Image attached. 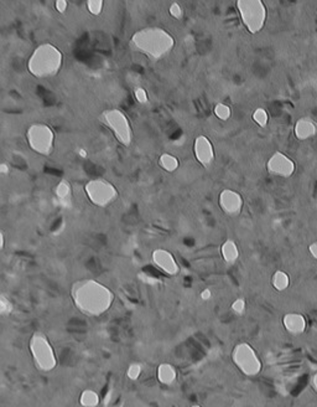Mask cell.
Listing matches in <instances>:
<instances>
[{
	"label": "cell",
	"instance_id": "6da1fadb",
	"mask_svg": "<svg viewBox=\"0 0 317 407\" xmlns=\"http://www.w3.org/2000/svg\"><path fill=\"white\" fill-rule=\"evenodd\" d=\"M71 297L73 303L88 317H99L112 307L113 292L107 286L96 280H81L72 284Z\"/></svg>",
	"mask_w": 317,
	"mask_h": 407
},
{
	"label": "cell",
	"instance_id": "7a4b0ae2",
	"mask_svg": "<svg viewBox=\"0 0 317 407\" xmlns=\"http://www.w3.org/2000/svg\"><path fill=\"white\" fill-rule=\"evenodd\" d=\"M129 46L131 50L141 53L151 61H160L174 50L175 39L162 28L148 26L131 35Z\"/></svg>",
	"mask_w": 317,
	"mask_h": 407
},
{
	"label": "cell",
	"instance_id": "3957f363",
	"mask_svg": "<svg viewBox=\"0 0 317 407\" xmlns=\"http://www.w3.org/2000/svg\"><path fill=\"white\" fill-rule=\"evenodd\" d=\"M64 65V53L52 44L39 45L27 60V71L35 78L47 79L55 77Z\"/></svg>",
	"mask_w": 317,
	"mask_h": 407
},
{
	"label": "cell",
	"instance_id": "277c9868",
	"mask_svg": "<svg viewBox=\"0 0 317 407\" xmlns=\"http://www.w3.org/2000/svg\"><path fill=\"white\" fill-rule=\"evenodd\" d=\"M236 7L242 24L248 33L252 35L261 33L268 18V10L264 3L262 0H238Z\"/></svg>",
	"mask_w": 317,
	"mask_h": 407
},
{
	"label": "cell",
	"instance_id": "5b68a950",
	"mask_svg": "<svg viewBox=\"0 0 317 407\" xmlns=\"http://www.w3.org/2000/svg\"><path fill=\"white\" fill-rule=\"evenodd\" d=\"M99 118L123 147L129 148L131 146V143H133V128H131L129 118L123 111L118 110V108L105 110L101 113Z\"/></svg>",
	"mask_w": 317,
	"mask_h": 407
},
{
	"label": "cell",
	"instance_id": "8992f818",
	"mask_svg": "<svg viewBox=\"0 0 317 407\" xmlns=\"http://www.w3.org/2000/svg\"><path fill=\"white\" fill-rule=\"evenodd\" d=\"M31 358L40 371H52L57 366V358L50 340L42 333H35L28 343Z\"/></svg>",
	"mask_w": 317,
	"mask_h": 407
},
{
	"label": "cell",
	"instance_id": "52a82bcc",
	"mask_svg": "<svg viewBox=\"0 0 317 407\" xmlns=\"http://www.w3.org/2000/svg\"><path fill=\"white\" fill-rule=\"evenodd\" d=\"M26 142L33 152L50 156L55 149V132L45 123H34L26 130Z\"/></svg>",
	"mask_w": 317,
	"mask_h": 407
},
{
	"label": "cell",
	"instance_id": "ba28073f",
	"mask_svg": "<svg viewBox=\"0 0 317 407\" xmlns=\"http://www.w3.org/2000/svg\"><path fill=\"white\" fill-rule=\"evenodd\" d=\"M232 360L236 368L245 376H256L261 374L263 364L255 349L248 343H239L234 346L232 351Z\"/></svg>",
	"mask_w": 317,
	"mask_h": 407
},
{
	"label": "cell",
	"instance_id": "9c48e42d",
	"mask_svg": "<svg viewBox=\"0 0 317 407\" xmlns=\"http://www.w3.org/2000/svg\"><path fill=\"white\" fill-rule=\"evenodd\" d=\"M84 192L88 200L97 207L109 206L119 196L117 187L110 181L102 178L88 181L84 186Z\"/></svg>",
	"mask_w": 317,
	"mask_h": 407
},
{
	"label": "cell",
	"instance_id": "30bf717a",
	"mask_svg": "<svg viewBox=\"0 0 317 407\" xmlns=\"http://www.w3.org/2000/svg\"><path fill=\"white\" fill-rule=\"evenodd\" d=\"M295 169L296 165L293 159L281 152H275L267 161L268 173L279 178H290L295 173Z\"/></svg>",
	"mask_w": 317,
	"mask_h": 407
},
{
	"label": "cell",
	"instance_id": "8fae6325",
	"mask_svg": "<svg viewBox=\"0 0 317 407\" xmlns=\"http://www.w3.org/2000/svg\"><path fill=\"white\" fill-rule=\"evenodd\" d=\"M193 154L196 160L205 169H210L215 163L216 153L212 142L206 135H198L193 142Z\"/></svg>",
	"mask_w": 317,
	"mask_h": 407
},
{
	"label": "cell",
	"instance_id": "7c38bea8",
	"mask_svg": "<svg viewBox=\"0 0 317 407\" xmlns=\"http://www.w3.org/2000/svg\"><path fill=\"white\" fill-rule=\"evenodd\" d=\"M218 203L222 211L227 216H230V218L238 216L242 212L243 205H244L242 195L232 189L222 190L221 194H219Z\"/></svg>",
	"mask_w": 317,
	"mask_h": 407
},
{
	"label": "cell",
	"instance_id": "4fadbf2b",
	"mask_svg": "<svg viewBox=\"0 0 317 407\" xmlns=\"http://www.w3.org/2000/svg\"><path fill=\"white\" fill-rule=\"evenodd\" d=\"M151 260H153L154 264L165 275L174 276L179 275L180 266L176 261V258L174 257V255L170 251L165 249H156L154 250L151 253Z\"/></svg>",
	"mask_w": 317,
	"mask_h": 407
},
{
	"label": "cell",
	"instance_id": "5bb4252c",
	"mask_svg": "<svg viewBox=\"0 0 317 407\" xmlns=\"http://www.w3.org/2000/svg\"><path fill=\"white\" fill-rule=\"evenodd\" d=\"M282 325L290 334L300 335L306 330L307 321L301 313H287L282 317Z\"/></svg>",
	"mask_w": 317,
	"mask_h": 407
},
{
	"label": "cell",
	"instance_id": "9a60e30c",
	"mask_svg": "<svg viewBox=\"0 0 317 407\" xmlns=\"http://www.w3.org/2000/svg\"><path fill=\"white\" fill-rule=\"evenodd\" d=\"M317 133V126L315 122L308 117H301L298 119L294 127V134L299 141H308L313 138Z\"/></svg>",
	"mask_w": 317,
	"mask_h": 407
},
{
	"label": "cell",
	"instance_id": "2e32d148",
	"mask_svg": "<svg viewBox=\"0 0 317 407\" xmlns=\"http://www.w3.org/2000/svg\"><path fill=\"white\" fill-rule=\"evenodd\" d=\"M156 377H158L159 383H161L162 385L171 386L178 380V371L171 364L162 363L160 364L158 370H156Z\"/></svg>",
	"mask_w": 317,
	"mask_h": 407
},
{
	"label": "cell",
	"instance_id": "e0dca14e",
	"mask_svg": "<svg viewBox=\"0 0 317 407\" xmlns=\"http://www.w3.org/2000/svg\"><path fill=\"white\" fill-rule=\"evenodd\" d=\"M222 257L227 264H234L239 258V249L238 245L234 242L233 240L224 241L221 247Z\"/></svg>",
	"mask_w": 317,
	"mask_h": 407
},
{
	"label": "cell",
	"instance_id": "ac0fdd59",
	"mask_svg": "<svg viewBox=\"0 0 317 407\" xmlns=\"http://www.w3.org/2000/svg\"><path fill=\"white\" fill-rule=\"evenodd\" d=\"M271 284L278 292H282L289 288L290 286V277L286 272L276 271L271 277Z\"/></svg>",
	"mask_w": 317,
	"mask_h": 407
},
{
	"label": "cell",
	"instance_id": "d6986e66",
	"mask_svg": "<svg viewBox=\"0 0 317 407\" xmlns=\"http://www.w3.org/2000/svg\"><path fill=\"white\" fill-rule=\"evenodd\" d=\"M159 165L167 173H174L179 169L180 161L175 155L168 154V153H164L160 155L159 158Z\"/></svg>",
	"mask_w": 317,
	"mask_h": 407
},
{
	"label": "cell",
	"instance_id": "ffe728a7",
	"mask_svg": "<svg viewBox=\"0 0 317 407\" xmlns=\"http://www.w3.org/2000/svg\"><path fill=\"white\" fill-rule=\"evenodd\" d=\"M99 402L101 398L94 390H84L79 396V405L82 407H97Z\"/></svg>",
	"mask_w": 317,
	"mask_h": 407
},
{
	"label": "cell",
	"instance_id": "44dd1931",
	"mask_svg": "<svg viewBox=\"0 0 317 407\" xmlns=\"http://www.w3.org/2000/svg\"><path fill=\"white\" fill-rule=\"evenodd\" d=\"M71 185L67 180H61L55 187V194L56 198L61 201L62 204L68 203V200L71 199Z\"/></svg>",
	"mask_w": 317,
	"mask_h": 407
},
{
	"label": "cell",
	"instance_id": "7402d4cb",
	"mask_svg": "<svg viewBox=\"0 0 317 407\" xmlns=\"http://www.w3.org/2000/svg\"><path fill=\"white\" fill-rule=\"evenodd\" d=\"M252 118L253 121L262 128L267 127L268 122H269V115H268V112L264 110V108H256V110L253 112Z\"/></svg>",
	"mask_w": 317,
	"mask_h": 407
},
{
	"label": "cell",
	"instance_id": "603a6c76",
	"mask_svg": "<svg viewBox=\"0 0 317 407\" xmlns=\"http://www.w3.org/2000/svg\"><path fill=\"white\" fill-rule=\"evenodd\" d=\"M215 115L218 119H221V121H228V119L230 118V116H232V110H230L229 106H227V104L224 103H217L215 106Z\"/></svg>",
	"mask_w": 317,
	"mask_h": 407
},
{
	"label": "cell",
	"instance_id": "cb8c5ba5",
	"mask_svg": "<svg viewBox=\"0 0 317 407\" xmlns=\"http://www.w3.org/2000/svg\"><path fill=\"white\" fill-rule=\"evenodd\" d=\"M87 10L92 14L93 16L101 15L103 11V7H104V2L103 0H88L85 3Z\"/></svg>",
	"mask_w": 317,
	"mask_h": 407
},
{
	"label": "cell",
	"instance_id": "d4e9b609",
	"mask_svg": "<svg viewBox=\"0 0 317 407\" xmlns=\"http://www.w3.org/2000/svg\"><path fill=\"white\" fill-rule=\"evenodd\" d=\"M141 372H142L141 365H140L139 363H133V364H130L129 368H128V370H127V376L129 380L135 381L140 377Z\"/></svg>",
	"mask_w": 317,
	"mask_h": 407
},
{
	"label": "cell",
	"instance_id": "484cf974",
	"mask_svg": "<svg viewBox=\"0 0 317 407\" xmlns=\"http://www.w3.org/2000/svg\"><path fill=\"white\" fill-rule=\"evenodd\" d=\"M11 312H13V304L4 294H2L0 295V314L9 315Z\"/></svg>",
	"mask_w": 317,
	"mask_h": 407
},
{
	"label": "cell",
	"instance_id": "4316f807",
	"mask_svg": "<svg viewBox=\"0 0 317 407\" xmlns=\"http://www.w3.org/2000/svg\"><path fill=\"white\" fill-rule=\"evenodd\" d=\"M134 97H135L136 102L140 104H147L148 101H149V96H148L147 91L142 87L134 88Z\"/></svg>",
	"mask_w": 317,
	"mask_h": 407
},
{
	"label": "cell",
	"instance_id": "83f0119b",
	"mask_svg": "<svg viewBox=\"0 0 317 407\" xmlns=\"http://www.w3.org/2000/svg\"><path fill=\"white\" fill-rule=\"evenodd\" d=\"M168 13L174 19L178 20L182 19V16H184V10H182V7L179 3H171L170 8H168Z\"/></svg>",
	"mask_w": 317,
	"mask_h": 407
},
{
	"label": "cell",
	"instance_id": "f1b7e54d",
	"mask_svg": "<svg viewBox=\"0 0 317 407\" xmlns=\"http://www.w3.org/2000/svg\"><path fill=\"white\" fill-rule=\"evenodd\" d=\"M245 308H247V303L243 298H238L232 303V310L238 315H242L245 312Z\"/></svg>",
	"mask_w": 317,
	"mask_h": 407
},
{
	"label": "cell",
	"instance_id": "f546056e",
	"mask_svg": "<svg viewBox=\"0 0 317 407\" xmlns=\"http://www.w3.org/2000/svg\"><path fill=\"white\" fill-rule=\"evenodd\" d=\"M67 7H68V3L66 2V0H56L55 8L60 14H64L65 11L67 10Z\"/></svg>",
	"mask_w": 317,
	"mask_h": 407
},
{
	"label": "cell",
	"instance_id": "4dcf8cb0",
	"mask_svg": "<svg viewBox=\"0 0 317 407\" xmlns=\"http://www.w3.org/2000/svg\"><path fill=\"white\" fill-rule=\"evenodd\" d=\"M308 252L315 260H317V242H312L308 246Z\"/></svg>",
	"mask_w": 317,
	"mask_h": 407
},
{
	"label": "cell",
	"instance_id": "1f68e13d",
	"mask_svg": "<svg viewBox=\"0 0 317 407\" xmlns=\"http://www.w3.org/2000/svg\"><path fill=\"white\" fill-rule=\"evenodd\" d=\"M211 297H212V292H211L208 288H206V289H204V291L201 292V298L204 301H208Z\"/></svg>",
	"mask_w": 317,
	"mask_h": 407
},
{
	"label": "cell",
	"instance_id": "d6a6232c",
	"mask_svg": "<svg viewBox=\"0 0 317 407\" xmlns=\"http://www.w3.org/2000/svg\"><path fill=\"white\" fill-rule=\"evenodd\" d=\"M0 173H2L3 175L9 174V173H10V167H9V165H8L7 163L0 164Z\"/></svg>",
	"mask_w": 317,
	"mask_h": 407
},
{
	"label": "cell",
	"instance_id": "836d02e7",
	"mask_svg": "<svg viewBox=\"0 0 317 407\" xmlns=\"http://www.w3.org/2000/svg\"><path fill=\"white\" fill-rule=\"evenodd\" d=\"M311 383H312V388L315 389V391L317 392V370L315 371V374L312 375V378H311Z\"/></svg>",
	"mask_w": 317,
	"mask_h": 407
},
{
	"label": "cell",
	"instance_id": "e575fe53",
	"mask_svg": "<svg viewBox=\"0 0 317 407\" xmlns=\"http://www.w3.org/2000/svg\"><path fill=\"white\" fill-rule=\"evenodd\" d=\"M77 153H78V155L82 156V158H87V152H85L84 148H78V149H77Z\"/></svg>",
	"mask_w": 317,
	"mask_h": 407
},
{
	"label": "cell",
	"instance_id": "d590c367",
	"mask_svg": "<svg viewBox=\"0 0 317 407\" xmlns=\"http://www.w3.org/2000/svg\"><path fill=\"white\" fill-rule=\"evenodd\" d=\"M4 245H5V237H4V232H0V249L4 250Z\"/></svg>",
	"mask_w": 317,
	"mask_h": 407
},
{
	"label": "cell",
	"instance_id": "8d00e7d4",
	"mask_svg": "<svg viewBox=\"0 0 317 407\" xmlns=\"http://www.w3.org/2000/svg\"><path fill=\"white\" fill-rule=\"evenodd\" d=\"M191 407H202V406H199V405H192Z\"/></svg>",
	"mask_w": 317,
	"mask_h": 407
}]
</instances>
